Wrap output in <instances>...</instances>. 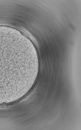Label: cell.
Listing matches in <instances>:
<instances>
[{"label":"cell","instance_id":"1","mask_svg":"<svg viewBox=\"0 0 81 130\" xmlns=\"http://www.w3.org/2000/svg\"><path fill=\"white\" fill-rule=\"evenodd\" d=\"M29 64L26 53L21 48L0 42V95L11 93L24 87Z\"/></svg>","mask_w":81,"mask_h":130}]
</instances>
